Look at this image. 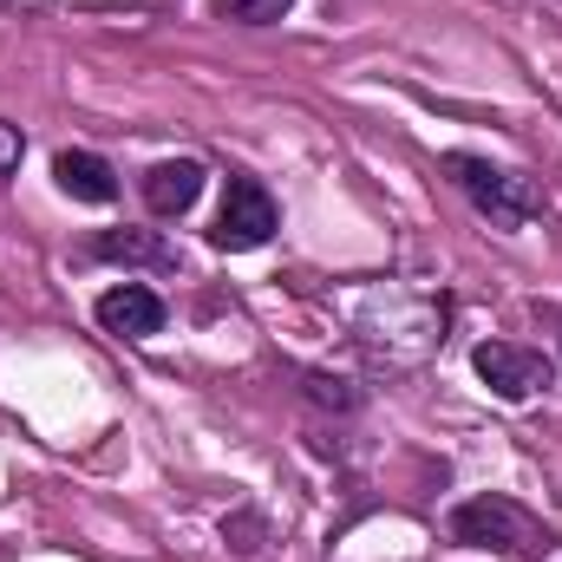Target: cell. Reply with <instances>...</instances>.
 Wrapping results in <instances>:
<instances>
[{
  "instance_id": "cell-1",
  "label": "cell",
  "mask_w": 562,
  "mask_h": 562,
  "mask_svg": "<svg viewBox=\"0 0 562 562\" xmlns=\"http://www.w3.org/2000/svg\"><path fill=\"white\" fill-rule=\"evenodd\" d=\"M445 321H451L445 294H425V288H406V281H380V288L360 301L353 334H360L380 360H393V367H419L425 353L445 347Z\"/></svg>"
},
{
  "instance_id": "cell-2",
  "label": "cell",
  "mask_w": 562,
  "mask_h": 562,
  "mask_svg": "<svg viewBox=\"0 0 562 562\" xmlns=\"http://www.w3.org/2000/svg\"><path fill=\"white\" fill-rule=\"evenodd\" d=\"M451 537L471 543V550H497V557H543L550 550V524L530 517L517 497L504 491H484V497H464L451 510Z\"/></svg>"
},
{
  "instance_id": "cell-3",
  "label": "cell",
  "mask_w": 562,
  "mask_h": 562,
  "mask_svg": "<svg viewBox=\"0 0 562 562\" xmlns=\"http://www.w3.org/2000/svg\"><path fill=\"white\" fill-rule=\"evenodd\" d=\"M445 177L491 216V229H524L530 216H543V190L524 177V170H504L477 150H451L445 157Z\"/></svg>"
},
{
  "instance_id": "cell-4",
  "label": "cell",
  "mask_w": 562,
  "mask_h": 562,
  "mask_svg": "<svg viewBox=\"0 0 562 562\" xmlns=\"http://www.w3.org/2000/svg\"><path fill=\"white\" fill-rule=\"evenodd\" d=\"M471 367H477V380L504 400V406H524V400H537L550 380H557V367H550V353H537V347H517V340H484L477 353H471Z\"/></svg>"
},
{
  "instance_id": "cell-5",
  "label": "cell",
  "mask_w": 562,
  "mask_h": 562,
  "mask_svg": "<svg viewBox=\"0 0 562 562\" xmlns=\"http://www.w3.org/2000/svg\"><path fill=\"white\" fill-rule=\"evenodd\" d=\"M281 229V210L276 196H269V183H256V177H229V190H223V210H216V249H262L269 236Z\"/></svg>"
},
{
  "instance_id": "cell-6",
  "label": "cell",
  "mask_w": 562,
  "mask_h": 562,
  "mask_svg": "<svg viewBox=\"0 0 562 562\" xmlns=\"http://www.w3.org/2000/svg\"><path fill=\"white\" fill-rule=\"evenodd\" d=\"M92 314H99V327L119 334V340H150V334H164V301H157L144 281L105 288V294L92 301Z\"/></svg>"
},
{
  "instance_id": "cell-7",
  "label": "cell",
  "mask_w": 562,
  "mask_h": 562,
  "mask_svg": "<svg viewBox=\"0 0 562 562\" xmlns=\"http://www.w3.org/2000/svg\"><path fill=\"white\" fill-rule=\"evenodd\" d=\"M196 196H203V164H196V157H164V164L144 170V203H150V216H183Z\"/></svg>"
},
{
  "instance_id": "cell-8",
  "label": "cell",
  "mask_w": 562,
  "mask_h": 562,
  "mask_svg": "<svg viewBox=\"0 0 562 562\" xmlns=\"http://www.w3.org/2000/svg\"><path fill=\"white\" fill-rule=\"evenodd\" d=\"M53 177H59V190L79 196V203H112V196H119V170H112L99 150H59V157H53Z\"/></svg>"
},
{
  "instance_id": "cell-9",
  "label": "cell",
  "mask_w": 562,
  "mask_h": 562,
  "mask_svg": "<svg viewBox=\"0 0 562 562\" xmlns=\"http://www.w3.org/2000/svg\"><path fill=\"white\" fill-rule=\"evenodd\" d=\"M92 256H99V262H144V269H177V249H170L157 229H105V236H92Z\"/></svg>"
},
{
  "instance_id": "cell-10",
  "label": "cell",
  "mask_w": 562,
  "mask_h": 562,
  "mask_svg": "<svg viewBox=\"0 0 562 562\" xmlns=\"http://www.w3.org/2000/svg\"><path fill=\"white\" fill-rule=\"evenodd\" d=\"M288 7H294V0H216V13H229V20H243V26H276Z\"/></svg>"
},
{
  "instance_id": "cell-11",
  "label": "cell",
  "mask_w": 562,
  "mask_h": 562,
  "mask_svg": "<svg viewBox=\"0 0 562 562\" xmlns=\"http://www.w3.org/2000/svg\"><path fill=\"white\" fill-rule=\"evenodd\" d=\"M307 400H321V406H334V413H353V406H360V393H353L347 380H334V373H307Z\"/></svg>"
},
{
  "instance_id": "cell-12",
  "label": "cell",
  "mask_w": 562,
  "mask_h": 562,
  "mask_svg": "<svg viewBox=\"0 0 562 562\" xmlns=\"http://www.w3.org/2000/svg\"><path fill=\"white\" fill-rule=\"evenodd\" d=\"M20 150H26L20 125H0V177H13V170H20Z\"/></svg>"
}]
</instances>
